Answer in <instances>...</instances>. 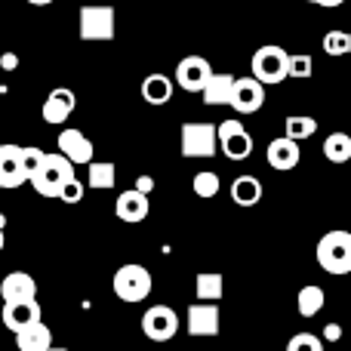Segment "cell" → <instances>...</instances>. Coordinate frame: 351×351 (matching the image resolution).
<instances>
[{
  "mask_svg": "<svg viewBox=\"0 0 351 351\" xmlns=\"http://www.w3.org/2000/svg\"><path fill=\"white\" fill-rule=\"evenodd\" d=\"M136 188H139V191H145V194H152L154 179H152V176H139V179H136Z\"/></svg>",
  "mask_w": 351,
  "mask_h": 351,
  "instance_id": "e575fe53",
  "label": "cell"
},
{
  "mask_svg": "<svg viewBox=\"0 0 351 351\" xmlns=\"http://www.w3.org/2000/svg\"><path fill=\"white\" fill-rule=\"evenodd\" d=\"M324 158L330 164H348L351 160V136L348 133H330L324 139Z\"/></svg>",
  "mask_w": 351,
  "mask_h": 351,
  "instance_id": "cb8c5ba5",
  "label": "cell"
},
{
  "mask_svg": "<svg viewBox=\"0 0 351 351\" xmlns=\"http://www.w3.org/2000/svg\"><path fill=\"white\" fill-rule=\"evenodd\" d=\"M0 65H3L6 71H12V68L19 65V59H16V56H12V53H3V59H0Z\"/></svg>",
  "mask_w": 351,
  "mask_h": 351,
  "instance_id": "d590c367",
  "label": "cell"
},
{
  "mask_svg": "<svg viewBox=\"0 0 351 351\" xmlns=\"http://www.w3.org/2000/svg\"><path fill=\"white\" fill-rule=\"evenodd\" d=\"M324 53L327 56H348L351 53V34L348 31H327V34H324Z\"/></svg>",
  "mask_w": 351,
  "mask_h": 351,
  "instance_id": "83f0119b",
  "label": "cell"
},
{
  "mask_svg": "<svg viewBox=\"0 0 351 351\" xmlns=\"http://www.w3.org/2000/svg\"><path fill=\"white\" fill-rule=\"evenodd\" d=\"M3 243H6V241H3V231H0V250H3Z\"/></svg>",
  "mask_w": 351,
  "mask_h": 351,
  "instance_id": "ab89813d",
  "label": "cell"
},
{
  "mask_svg": "<svg viewBox=\"0 0 351 351\" xmlns=\"http://www.w3.org/2000/svg\"><path fill=\"white\" fill-rule=\"evenodd\" d=\"M219 127L213 123H182V158H213Z\"/></svg>",
  "mask_w": 351,
  "mask_h": 351,
  "instance_id": "8992f818",
  "label": "cell"
},
{
  "mask_svg": "<svg viewBox=\"0 0 351 351\" xmlns=\"http://www.w3.org/2000/svg\"><path fill=\"white\" fill-rule=\"evenodd\" d=\"M28 182L22 164V148L19 145H0V188H19Z\"/></svg>",
  "mask_w": 351,
  "mask_h": 351,
  "instance_id": "8fae6325",
  "label": "cell"
},
{
  "mask_svg": "<svg viewBox=\"0 0 351 351\" xmlns=\"http://www.w3.org/2000/svg\"><path fill=\"white\" fill-rule=\"evenodd\" d=\"M6 228V216H3V213H0V231H3Z\"/></svg>",
  "mask_w": 351,
  "mask_h": 351,
  "instance_id": "f35d334b",
  "label": "cell"
},
{
  "mask_svg": "<svg viewBox=\"0 0 351 351\" xmlns=\"http://www.w3.org/2000/svg\"><path fill=\"white\" fill-rule=\"evenodd\" d=\"M142 333L152 342H167L179 333V315L170 305H152V308L142 315Z\"/></svg>",
  "mask_w": 351,
  "mask_h": 351,
  "instance_id": "ba28073f",
  "label": "cell"
},
{
  "mask_svg": "<svg viewBox=\"0 0 351 351\" xmlns=\"http://www.w3.org/2000/svg\"><path fill=\"white\" fill-rule=\"evenodd\" d=\"M43 160H47V154H43V152H40V148H34V145L22 148V164H25V173H28V182H31V179H34V176H37V173H40Z\"/></svg>",
  "mask_w": 351,
  "mask_h": 351,
  "instance_id": "f546056e",
  "label": "cell"
},
{
  "mask_svg": "<svg viewBox=\"0 0 351 351\" xmlns=\"http://www.w3.org/2000/svg\"><path fill=\"white\" fill-rule=\"evenodd\" d=\"M296 305H299V315L302 317H315V315H321V308L327 305V296H324V290L317 284H308L299 290Z\"/></svg>",
  "mask_w": 351,
  "mask_h": 351,
  "instance_id": "d4e9b609",
  "label": "cell"
},
{
  "mask_svg": "<svg viewBox=\"0 0 351 351\" xmlns=\"http://www.w3.org/2000/svg\"><path fill=\"white\" fill-rule=\"evenodd\" d=\"M16 351H25V348H16Z\"/></svg>",
  "mask_w": 351,
  "mask_h": 351,
  "instance_id": "7bdbcfd3",
  "label": "cell"
},
{
  "mask_svg": "<svg viewBox=\"0 0 351 351\" xmlns=\"http://www.w3.org/2000/svg\"><path fill=\"white\" fill-rule=\"evenodd\" d=\"M308 3H317V6H342L346 0H308Z\"/></svg>",
  "mask_w": 351,
  "mask_h": 351,
  "instance_id": "8d00e7d4",
  "label": "cell"
},
{
  "mask_svg": "<svg viewBox=\"0 0 351 351\" xmlns=\"http://www.w3.org/2000/svg\"><path fill=\"white\" fill-rule=\"evenodd\" d=\"M219 148L228 160H247L253 154V136L247 133L241 121H222L219 123Z\"/></svg>",
  "mask_w": 351,
  "mask_h": 351,
  "instance_id": "52a82bcc",
  "label": "cell"
},
{
  "mask_svg": "<svg viewBox=\"0 0 351 351\" xmlns=\"http://www.w3.org/2000/svg\"><path fill=\"white\" fill-rule=\"evenodd\" d=\"M265 102V84L256 80L253 74L250 77H237L234 80V93H231V108L237 114H256Z\"/></svg>",
  "mask_w": 351,
  "mask_h": 351,
  "instance_id": "30bf717a",
  "label": "cell"
},
{
  "mask_svg": "<svg viewBox=\"0 0 351 351\" xmlns=\"http://www.w3.org/2000/svg\"><path fill=\"white\" fill-rule=\"evenodd\" d=\"M148 210H152L148 194L139 191V188L123 191L121 197H117V204H114V213H117V219H121V222H142V219L148 216Z\"/></svg>",
  "mask_w": 351,
  "mask_h": 351,
  "instance_id": "2e32d148",
  "label": "cell"
},
{
  "mask_svg": "<svg viewBox=\"0 0 351 351\" xmlns=\"http://www.w3.org/2000/svg\"><path fill=\"white\" fill-rule=\"evenodd\" d=\"M59 152L65 154L71 164H93V142L86 139L80 130H62L59 133Z\"/></svg>",
  "mask_w": 351,
  "mask_h": 351,
  "instance_id": "9a60e30c",
  "label": "cell"
},
{
  "mask_svg": "<svg viewBox=\"0 0 351 351\" xmlns=\"http://www.w3.org/2000/svg\"><path fill=\"white\" fill-rule=\"evenodd\" d=\"M250 71H253L256 80H262L265 86H274V84H284L290 77V53L284 47H259L250 59Z\"/></svg>",
  "mask_w": 351,
  "mask_h": 351,
  "instance_id": "6da1fadb",
  "label": "cell"
},
{
  "mask_svg": "<svg viewBox=\"0 0 351 351\" xmlns=\"http://www.w3.org/2000/svg\"><path fill=\"white\" fill-rule=\"evenodd\" d=\"M336 351H342V348H336Z\"/></svg>",
  "mask_w": 351,
  "mask_h": 351,
  "instance_id": "ee69618b",
  "label": "cell"
},
{
  "mask_svg": "<svg viewBox=\"0 0 351 351\" xmlns=\"http://www.w3.org/2000/svg\"><path fill=\"white\" fill-rule=\"evenodd\" d=\"M210 77H213V68L204 56H185V59L176 65V84L185 93H204Z\"/></svg>",
  "mask_w": 351,
  "mask_h": 351,
  "instance_id": "9c48e42d",
  "label": "cell"
},
{
  "mask_svg": "<svg viewBox=\"0 0 351 351\" xmlns=\"http://www.w3.org/2000/svg\"><path fill=\"white\" fill-rule=\"evenodd\" d=\"M47 351H68V348H56V346H53V348H47Z\"/></svg>",
  "mask_w": 351,
  "mask_h": 351,
  "instance_id": "60d3db41",
  "label": "cell"
},
{
  "mask_svg": "<svg viewBox=\"0 0 351 351\" xmlns=\"http://www.w3.org/2000/svg\"><path fill=\"white\" fill-rule=\"evenodd\" d=\"M324 339L339 342L342 339V327H339V324H327V327H324Z\"/></svg>",
  "mask_w": 351,
  "mask_h": 351,
  "instance_id": "836d02e7",
  "label": "cell"
},
{
  "mask_svg": "<svg viewBox=\"0 0 351 351\" xmlns=\"http://www.w3.org/2000/svg\"><path fill=\"white\" fill-rule=\"evenodd\" d=\"M40 321V305L34 302H12V305H3V327L12 330V333H19V330H25L28 324Z\"/></svg>",
  "mask_w": 351,
  "mask_h": 351,
  "instance_id": "ac0fdd59",
  "label": "cell"
},
{
  "mask_svg": "<svg viewBox=\"0 0 351 351\" xmlns=\"http://www.w3.org/2000/svg\"><path fill=\"white\" fill-rule=\"evenodd\" d=\"M191 188H194V194L197 197H216L219 194V176L216 173H210V170H200L197 176H194V182H191Z\"/></svg>",
  "mask_w": 351,
  "mask_h": 351,
  "instance_id": "f1b7e54d",
  "label": "cell"
},
{
  "mask_svg": "<svg viewBox=\"0 0 351 351\" xmlns=\"http://www.w3.org/2000/svg\"><path fill=\"white\" fill-rule=\"evenodd\" d=\"M74 167L77 164H71L62 152L59 154H47L40 173L31 179V185H34V191L40 194V197H62L65 185L74 179Z\"/></svg>",
  "mask_w": 351,
  "mask_h": 351,
  "instance_id": "7a4b0ae2",
  "label": "cell"
},
{
  "mask_svg": "<svg viewBox=\"0 0 351 351\" xmlns=\"http://www.w3.org/2000/svg\"><path fill=\"white\" fill-rule=\"evenodd\" d=\"M268 164H271V170H296L299 167V158H302V152H299V142L290 139V136H280V139H271L268 142V152H265Z\"/></svg>",
  "mask_w": 351,
  "mask_h": 351,
  "instance_id": "7c38bea8",
  "label": "cell"
},
{
  "mask_svg": "<svg viewBox=\"0 0 351 351\" xmlns=\"http://www.w3.org/2000/svg\"><path fill=\"white\" fill-rule=\"evenodd\" d=\"M188 333L191 336H216L219 333V305L200 302L188 308Z\"/></svg>",
  "mask_w": 351,
  "mask_h": 351,
  "instance_id": "5bb4252c",
  "label": "cell"
},
{
  "mask_svg": "<svg viewBox=\"0 0 351 351\" xmlns=\"http://www.w3.org/2000/svg\"><path fill=\"white\" fill-rule=\"evenodd\" d=\"M231 200L241 206H256L262 200V182L256 176H237L231 182Z\"/></svg>",
  "mask_w": 351,
  "mask_h": 351,
  "instance_id": "7402d4cb",
  "label": "cell"
},
{
  "mask_svg": "<svg viewBox=\"0 0 351 351\" xmlns=\"http://www.w3.org/2000/svg\"><path fill=\"white\" fill-rule=\"evenodd\" d=\"M74 105H77L74 93L65 90V86H59V90H53L47 96V102H43V121L53 123V127H59V123H65L68 117H71Z\"/></svg>",
  "mask_w": 351,
  "mask_h": 351,
  "instance_id": "e0dca14e",
  "label": "cell"
},
{
  "mask_svg": "<svg viewBox=\"0 0 351 351\" xmlns=\"http://www.w3.org/2000/svg\"><path fill=\"white\" fill-rule=\"evenodd\" d=\"M194 290H197L200 302H219V299H222V290H225V280L219 271H200Z\"/></svg>",
  "mask_w": 351,
  "mask_h": 351,
  "instance_id": "603a6c76",
  "label": "cell"
},
{
  "mask_svg": "<svg viewBox=\"0 0 351 351\" xmlns=\"http://www.w3.org/2000/svg\"><path fill=\"white\" fill-rule=\"evenodd\" d=\"M0 43H3V40H0ZM0 59H3V47H0Z\"/></svg>",
  "mask_w": 351,
  "mask_h": 351,
  "instance_id": "b9f144b4",
  "label": "cell"
},
{
  "mask_svg": "<svg viewBox=\"0 0 351 351\" xmlns=\"http://www.w3.org/2000/svg\"><path fill=\"white\" fill-rule=\"evenodd\" d=\"M287 351H324V342L311 333H296L287 342Z\"/></svg>",
  "mask_w": 351,
  "mask_h": 351,
  "instance_id": "4dcf8cb0",
  "label": "cell"
},
{
  "mask_svg": "<svg viewBox=\"0 0 351 351\" xmlns=\"http://www.w3.org/2000/svg\"><path fill=\"white\" fill-rule=\"evenodd\" d=\"M284 130H287V136H290V139L302 142V139H311V136L317 133V121H315V117H305V114H293V117H287Z\"/></svg>",
  "mask_w": 351,
  "mask_h": 351,
  "instance_id": "4316f807",
  "label": "cell"
},
{
  "mask_svg": "<svg viewBox=\"0 0 351 351\" xmlns=\"http://www.w3.org/2000/svg\"><path fill=\"white\" fill-rule=\"evenodd\" d=\"M114 293L123 302H142L152 296V271L142 265H121L114 271Z\"/></svg>",
  "mask_w": 351,
  "mask_h": 351,
  "instance_id": "5b68a950",
  "label": "cell"
},
{
  "mask_svg": "<svg viewBox=\"0 0 351 351\" xmlns=\"http://www.w3.org/2000/svg\"><path fill=\"white\" fill-rule=\"evenodd\" d=\"M16 346L25 351H47L53 348V333H49V327L43 321H34L16 333Z\"/></svg>",
  "mask_w": 351,
  "mask_h": 351,
  "instance_id": "d6986e66",
  "label": "cell"
},
{
  "mask_svg": "<svg viewBox=\"0 0 351 351\" xmlns=\"http://www.w3.org/2000/svg\"><path fill=\"white\" fill-rule=\"evenodd\" d=\"M142 99L148 105H167L173 99V80L167 74H148L142 80Z\"/></svg>",
  "mask_w": 351,
  "mask_h": 351,
  "instance_id": "44dd1931",
  "label": "cell"
},
{
  "mask_svg": "<svg viewBox=\"0 0 351 351\" xmlns=\"http://www.w3.org/2000/svg\"><path fill=\"white\" fill-rule=\"evenodd\" d=\"M28 3H31V6H49L53 0H28Z\"/></svg>",
  "mask_w": 351,
  "mask_h": 351,
  "instance_id": "74e56055",
  "label": "cell"
},
{
  "mask_svg": "<svg viewBox=\"0 0 351 351\" xmlns=\"http://www.w3.org/2000/svg\"><path fill=\"white\" fill-rule=\"evenodd\" d=\"M86 182H90V188L108 191V188H114V182H117V167L108 164V160H93L90 173H86Z\"/></svg>",
  "mask_w": 351,
  "mask_h": 351,
  "instance_id": "484cf974",
  "label": "cell"
},
{
  "mask_svg": "<svg viewBox=\"0 0 351 351\" xmlns=\"http://www.w3.org/2000/svg\"><path fill=\"white\" fill-rule=\"evenodd\" d=\"M59 200H65V204H80V200H84V182L71 179V182L65 185V191H62Z\"/></svg>",
  "mask_w": 351,
  "mask_h": 351,
  "instance_id": "d6a6232c",
  "label": "cell"
},
{
  "mask_svg": "<svg viewBox=\"0 0 351 351\" xmlns=\"http://www.w3.org/2000/svg\"><path fill=\"white\" fill-rule=\"evenodd\" d=\"M311 71H315V62H311V56L299 53V56H290V77H311Z\"/></svg>",
  "mask_w": 351,
  "mask_h": 351,
  "instance_id": "1f68e13d",
  "label": "cell"
},
{
  "mask_svg": "<svg viewBox=\"0 0 351 351\" xmlns=\"http://www.w3.org/2000/svg\"><path fill=\"white\" fill-rule=\"evenodd\" d=\"M77 28L84 40H111L117 28V12L114 6H80L77 12Z\"/></svg>",
  "mask_w": 351,
  "mask_h": 351,
  "instance_id": "277c9868",
  "label": "cell"
},
{
  "mask_svg": "<svg viewBox=\"0 0 351 351\" xmlns=\"http://www.w3.org/2000/svg\"><path fill=\"white\" fill-rule=\"evenodd\" d=\"M317 265L327 274H351V231H327L317 241Z\"/></svg>",
  "mask_w": 351,
  "mask_h": 351,
  "instance_id": "3957f363",
  "label": "cell"
},
{
  "mask_svg": "<svg viewBox=\"0 0 351 351\" xmlns=\"http://www.w3.org/2000/svg\"><path fill=\"white\" fill-rule=\"evenodd\" d=\"M234 80L231 74H213L210 84L204 86V105H210V108H219V105H231V93H234Z\"/></svg>",
  "mask_w": 351,
  "mask_h": 351,
  "instance_id": "ffe728a7",
  "label": "cell"
},
{
  "mask_svg": "<svg viewBox=\"0 0 351 351\" xmlns=\"http://www.w3.org/2000/svg\"><path fill=\"white\" fill-rule=\"evenodd\" d=\"M0 296H3L6 305L34 302L37 299V284H34V278H31L28 271H12V274H6L3 284H0Z\"/></svg>",
  "mask_w": 351,
  "mask_h": 351,
  "instance_id": "4fadbf2b",
  "label": "cell"
}]
</instances>
